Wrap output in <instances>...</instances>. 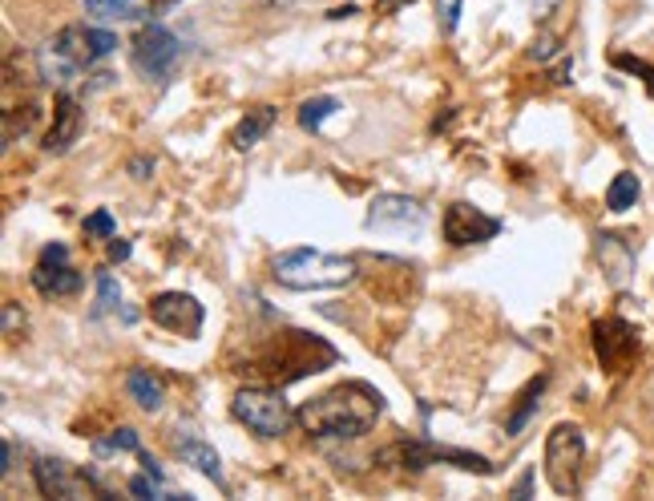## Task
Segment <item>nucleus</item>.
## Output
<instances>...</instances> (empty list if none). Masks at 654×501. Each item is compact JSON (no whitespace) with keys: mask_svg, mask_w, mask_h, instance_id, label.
I'll return each mask as SVG.
<instances>
[{"mask_svg":"<svg viewBox=\"0 0 654 501\" xmlns=\"http://www.w3.org/2000/svg\"><path fill=\"white\" fill-rule=\"evenodd\" d=\"M582 465H586V437L578 425H554L545 437V477L554 493L574 497L582 489Z\"/></svg>","mask_w":654,"mask_h":501,"instance_id":"obj_5","label":"nucleus"},{"mask_svg":"<svg viewBox=\"0 0 654 501\" xmlns=\"http://www.w3.org/2000/svg\"><path fill=\"white\" fill-rule=\"evenodd\" d=\"M529 493H533V469H525L517 477V485H513V497H529Z\"/></svg>","mask_w":654,"mask_h":501,"instance_id":"obj_33","label":"nucleus"},{"mask_svg":"<svg viewBox=\"0 0 654 501\" xmlns=\"http://www.w3.org/2000/svg\"><path fill=\"white\" fill-rule=\"evenodd\" d=\"M275 118H279V110H275V106H255V110H247V118H243V122L235 126V134H231L235 150H251L255 142H263V138L271 134Z\"/></svg>","mask_w":654,"mask_h":501,"instance_id":"obj_18","label":"nucleus"},{"mask_svg":"<svg viewBox=\"0 0 654 501\" xmlns=\"http://www.w3.org/2000/svg\"><path fill=\"white\" fill-rule=\"evenodd\" d=\"M122 304V287H118V279L109 275V271H101L97 275V312H114Z\"/></svg>","mask_w":654,"mask_h":501,"instance_id":"obj_25","label":"nucleus"},{"mask_svg":"<svg viewBox=\"0 0 654 501\" xmlns=\"http://www.w3.org/2000/svg\"><path fill=\"white\" fill-rule=\"evenodd\" d=\"M178 57H182V45H178V37L166 25H146L134 37V61H138V69L146 77H158V81L170 77L174 65H178Z\"/></svg>","mask_w":654,"mask_h":501,"instance_id":"obj_9","label":"nucleus"},{"mask_svg":"<svg viewBox=\"0 0 654 501\" xmlns=\"http://www.w3.org/2000/svg\"><path fill=\"white\" fill-rule=\"evenodd\" d=\"M81 5L93 13V17H101V21H126V17H134V0H81Z\"/></svg>","mask_w":654,"mask_h":501,"instance_id":"obj_23","label":"nucleus"},{"mask_svg":"<svg viewBox=\"0 0 654 501\" xmlns=\"http://www.w3.org/2000/svg\"><path fill=\"white\" fill-rule=\"evenodd\" d=\"M372 231H392V227H420L424 223V207L408 194H376L372 207H368V219H364Z\"/></svg>","mask_w":654,"mask_h":501,"instance_id":"obj_13","label":"nucleus"},{"mask_svg":"<svg viewBox=\"0 0 654 501\" xmlns=\"http://www.w3.org/2000/svg\"><path fill=\"white\" fill-rule=\"evenodd\" d=\"M445 239H449V247H473V243H489V239H497L501 235V219H493V215H485L481 207H473V203H453L449 211H445Z\"/></svg>","mask_w":654,"mask_h":501,"instance_id":"obj_12","label":"nucleus"},{"mask_svg":"<svg viewBox=\"0 0 654 501\" xmlns=\"http://www.w3.org/2000/svg\"><path fill=\"white\" fill-rule=\"evenodd\" d=\"M436 21L445 33H453L461 25V0H436Z\"/></svg>","mask_w":654,"mask_h":501,"instance_id":"obj_29","label":"nucleus"},{"mask_svg":"<svg viewBox=\"0 0 654 501\" xmlns=\"http://www.w3.org/2000/svg\"><path fill=\"white\" fill-rule=\"evenodd\" d=\"M130 493L134 497H166L170 489H166V477H158V473H138V477H130Z\"/></svg>","mask_w":654,"mask_h":501,"instance_id":"obj_26","label":"nucleus"},{"mask_svg":"<svg viewBox=\"0 0 654 501\" xmlns=\"http://www.w3.org/2000/svg\"><path fill=\"white\" fill-rule=\"evenodd\" d=\"M154 5H158V9H166V5H174V0H154Z\"/></svg>","mask_w":654,"mask_h":501,"instance_id":"obj_37","label":"nucleus"},{"mask_svg":"<svg viewBox=\"0 0 654 501\" xmlns=\"http://www.w3.org/2000/svg\"><path fill=\"white\" fill-rule=\"evenodd\" d=\"M404 5H412V0H376V13H396V9H404Z\"/></svg>","mask_w":654,"mask_h":501,"instance_id":"obj_35","label":"nucleus"},{"mask_svg":"<svg viewBox=\"0 0 654 501\" xmlns=\"http://www.w3.org/2000/svg\"><path fill=\"white\" fill-rule=\"evenodd\" d=\"M150 320L174 336H198L202 332V304L186 291H162L150 299Z\"/></svg>","mask_w":654,"mask_h":501,"instance_id":"obj_11","label":"nucleus"},{"mask_svg":"<svg viewBox=\"0 0 654 501\" xmlns=\"http://www.w3.org/2000/svg\"><path fill=\"white\" fill-rule=\"evenodd\" d=\"M81 126H85V110L73 93H57V102H53V126L45 134V154H65L77 138H81Z\"/></svg>","mask_w":654,"mask_h":501,"instance_id":"obj_14","label":"nucleus"},{"mask_svg":"<svg viewBox=\"0 0 654 501\" xmlns=\"http://www.w3.org/2000/svg\"><path fill=\"white\" fill-rule=\"evenodd\" d=\"M53 49L81 73V69H89V65H97L101 57H109L118 49V37L109 33V29H97V25H69V29H61V37L53 41Z\"/></svg>","mask_w":654,"mask_h":501,"instance_id":"obj_8","label":"nucleus"},{"mask_svg":"<svg viewBox=\"0 0 654 501\" xmlns=\"http://www.w3.org/2000/svg\"><path fill=\"white\" fill-rule=\"evenodd\" d=\"M638 178L630 174V170H622V174H614V182H610V190H606V207L614 211V215H622V211H630L634 203H638Z\"/></svg>","mask_w":654,"mask_h":501,"instance_id":"obj_20","label":"nucleus"},{"mask_svg":"<svg viewBox=\"0 0 654 501\" xmlns=\"http://www.w3.org/2000/svg\"><path fill=\"white\" fill-rule=\"evenodd\" d=\"M336 360H340V352L327 344L323 336H311V332H299V328H283V332H275L255 352L251 372L267 376V380H275L283 388L291 380H303V376H315L323 368H332Z\"/></svg>","mask_w":654,"mask_h":501,"instance_id":"obj_2","label":"nucleus"},{"mask_svg":"<svg viewBox=\"0 0 654 501\" xmlns=\"http://www.w3.org/2000/svg\"><path fill=\"white\" fill-rule=\"evenodd\" d=\"M598 259H602V267H606V275H610L614 287H622L634 275V251L622 243V235L602 231L598 235Z\"/></svg>","mask_w":654,"mask_h":501,"instance_id":"obj_16","label":"nucleus"},{"mask_svg":"<svg viewBox=\"0 0 654 501\" xmlns=\"http://www.w3.org/2000/svg\"><path fill=\"white\" fill-rule=\"evenodd\" d=\"M231 417L239 425H247L251 433H259V437H283L299 421L279 384H247V388H239L235 400H231Z\"/></svg>","mask_w":654,"mask_h":501,"instance_id":"obj_4","label":"nucleus"},{"mask_svg":"<svg viewBox=\"0 0 654 501\" xmlns=\"http://www.w3.org/2000/svg\"><path fill=\"white\" fill-rule=\"evenodd\" d=\"M150 170H154L150 158H134V162H130V174H134V178H150Z\"/></svg>","mask_w":654,"mask_h":501,"instance_id":"obj_34","label":"nucleus"},{"mask_svg":"<svg viewBox=\"0 0 654 501\" xmlns=\"http://www.w3.org/2000/svg\"><path fill=\"white\" fill-rule=\"evenodd\" d=\"M590 340H594V356H598V364H602L606 372H614V376H618V372H630L634 360H638V348H642L638 332H634L626 320H618V316L594 320Z\"/></svg>","mask_w":654,"mask_h":501,"instance_id":"obj_6","label":"nucleus"},{"mask_svg":"<svg viewBox=\"0 0 654 501\" xmlns=\"http://www.w3.org/2000/svg\"><path fill=\"white\" fill-rule=\"evenodd\" d=\"M336 110H340L336 97H307V102L299 106V126H303L307 134H319V126L332 118Z\"/></svg>","mask_w":654,"mask_h":501,"instance_id":"obj_21","label":"nucleus"},{"mask_svg":"<svg viewBox=\"0 0 654 501\" xmlns=\"http://www.w3.org/2000/svg\"><path fill=\"white\" fill-rule=\"evenodd\" d=\"M174 453H178L186 465H194L202 477H210L214 485H223V461H218V453H214L206 441H198V437H178V441H174Z\"/></svg>","mask_w":654,"mask_h":501,"instance_id":"obj_17","label":"nucleus"},{"mask_svg":"<svg viewBox=\"0 0 654 501\" xmlns=\"http://www.w3.org/2000/svg\"><path fill=\"white\" fill-rule=\"evenodd\" d=\"M614 65H618V69H626V73H638V77L646 81L650 97H654V65H646V61H638V57H626V53H618V57H614Z\"/></svg>","mask_w":654,"mask_h":501,"instance_id":"obj_28","label":"nucleus"},{"mask_svg":"<svg viewBox=\"0 0 654 501\" xmlns=\"http://www.w3.org/2000/svg\"><path fill=\"white\" fill-rule=\"evenodd\" d=\"M109 259H114V263L130 259V243L126 239H109Z\"/></svg>","mask_w":654,"mask_h":501,"instance_id":"obj_32","label":"nucleus"},{"mask_svg":"<svg viewBox=\"0 0 654 501\" xmlns=\"http://www.w3.org/2000/svg\"><path fill=\"white\" fill-rule=\"evenodd\" d=\"M37 118H41V106H37V102L9 106V110H5V142H17V130H21V134H29Z\"/></svg>","mask_w":654,"mask_h":501,"instance_id":"obj_22","label":"nucleus"},{"mask_svg":"<svg viewBox=\"0 0 654 501\" xmlns=\"http://www.w3.org/2000/svg\"><path fill=\"white\" fill-rule=\"evenodd\" d=\"M81 231L89 235V239H114V215H109V211H93L85 223H81Z\"/></svg>","mask_w":654,"mask_h":501,"instance_id":"obj_27","label":"nucleus"},{"mask_svg":"<svg viewBox=\"0 0 654 501\" xmlns=\"http://www.w3.org/2000/svg\"><path fill=\"white\" fill-rule=\"evenodd\" d=\"M81 271L69 263V247L65 243H49L33 267V287L45 295V299H57V295H77L81 291Z\"/></svg>","mask_w":654,"mask_h":501,"instance_id":"obj_10","label":"nucleus"},{"mask_svg":"<svg viewBox=\"0 0 654 501\" xmlns=\"http://www.w3.org/2000/svg\"><path fill=\"white\" fill-rule=\"evenodd\" d=\"M13 457H17V453H13V441L5 437V465H0V469H5V477L13 473Z\"/></svg>","mask_w":654,"mask_h":501,"instance_id":"obj_36","label":"nucleus"},{"mask_svg":"<svg viewBox=\"0 0 654 501\" xmlns=\"http://www.w3.org/2000/svg\"><path fill=\"white\" fill-rule=\"evenodd\" d=\"M554 53H558V37H550V33H541V37L529 45V57H533V61H550Z\"/></svg>","mask_w":654,"mask_h":501,"instance_id":"obj_30","label":"nucleus"},{"mask_svg":"<svg viewBox=\"0 0 654 501\" xmlns=\"http://www.w3.org/2000/svg\"><path fill=\"white\" fill-rule=\"evenodd\" d=\"M384 413V396L364 384V380H344L336 388L319 392L315 400L295 413L299 417V429L311 433V437H336V441H356L364 433H372V425L380 421Z\"/></svg>","mask_w":654,"mask_h":501,"instance_id":"obj_1","label":"nucleus"},{"mask_svg":"<svg viewBox=\"0 0 654 501\" xmlns=\"http://www.w3.org/2000/svg\"><path fill=\"white\" fill-rule=\"evenodd\" d=\"M545 384H550V376H537V380H529V384H525V392L517 396V409H513V413H509V421H505V433H509V437H521V429L533 421V413H537V400H541Z\"/></svg>","mask_w":654,"mask_h":501,"instance_id":"obj_19","label":"nucleus"},{"mask_svg":"<svg viewBox=\"0 0 654 501\" xmlns=\"http://www.w3.org/2000/svg\"><path fill=\"white\" fill-rule=\"evenodd\" d=\"M17 328H25V316L17 312V304L9 299V304H5V336L13 340V336H17Z\"/></svg>","mask_w":654,"mask_h":501,"instance_id":"obj_31","label":"nucleus"},{"mask_svg":"<svg viewBox=\"0 0 654 501\" xmlns=\"http://www.w3.org/2000/svg\"><path fill=\"white\" fill-rule=\"evenodd\" d=\"M271 275L279 287H291V291H336L356 279V259L327 255L315 247H291L271 259Z\"/></svg>","mask_w":654,"mask_h":501,"instance_id":"obj_3","label":"nucleus"},{"mask_svg":"<svg viewBox=\"0 0 654 501\" xmlns=\"http://www.w3.org/2000/svg\"><path fill=\"white\" fill-rule=\"evenodd\" d=\"M93 453H142V441L134 429H114L105 441L93 445Z\"/></svg>","mask_w":654,"mask_h":501,"instance_id":"obj_24","label":"nucleus"},{"mask_svg":"<svg viewBox=\"0 0 654 501\" xmlns=\"http://www.w3.org/2000/svg\"><path fill=\"white\" fill-rule=\"evenodd\" d=\"M126 392L134 396V405L146 413H158L166 405V380L154 368H130L126 372Z\"/></svg>","mask_w":654,"mask_h":501,"instance_id":"obj_15","label":"nucleus"},{"mask_svg":"<svg viewBox=\"0 0 654 501\" xmlns=\"http://www.w3.org/2000/svg\"><path fill=\"white\" fill-rule=\"evenodd\" d=\"M33 481L45 497H65V501H81V497H105V489L77 465L61 461V457H41L33 465Z\"/></svg>","mask_w":654,"mask_h":501,"instance_id":"obj_7","label":"nucleus"}]
</instances>
